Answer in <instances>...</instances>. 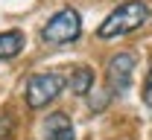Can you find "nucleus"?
<instances>
[{"mask_svg": "<svg viewBox=\"0 0 152 140\" xmlns=\"http://www.w3.org/2000/svg\"><path fill=\"white\" fill-rule=\"evenodd\" d=\"M143 105H146V111L152 114V67H149V73H146V82H143Z\"/></svg>", "mask_w": 152, "mask_h": 140, "instance_id": "nucleus-9", "label": "nucleus"}, {"mask_svg": "<svg viewBox=\"0 0 152 140\" xmlns=\"http://www.w3.org/2000/svg\"><path fill=\"white\" fill-rule=\"evenodd\" d=\"M44 140H76L73 123L64 111H53L44 120Z\"/></svg>", "mask_w": 152, "mask_h": 140, "instance_id": "nucleus-5", "label": "nucleus"}, {"mask_svg": "<svg viewBox=\"0 0 152 140\" xmlns=\"http://www.w3.org/2000/svg\"><path fill=\"white\" fill-rule=\"evenodd\" d=\"M64 88H67V76H61V73H35L26 82V94L23 96H26V105L32 111H41L50 102H56Z\"/></svg>", "mask_w": 152, "mask_h": 140, "instance_id": "nucleus-3", "label": "nucleus"}, {"mask_svg": "<svg viewBox=\"0 0 152 140\" xmlns=\"http://www.w3.org/2000/svg\"><path fill=\"white\" fill-rule=\"evenodd\" d=\"M20 50H23V32H20V29H9V32H0V61L15 59Z\"/></svg>", "mask_w": 152, "mask_h": 140, "instance_id": "nucleus-7", "label": "nucleus"}, {"mask_svg": "<svg viewBox=\"0 0 152 140\" xmlns=\"http://www.w3.org/2000/svg\"><path fill=\"white\" fill-rule=\"evenodd\" d=\"M15 134V120L9 114H0V140H12Z\"/></svg>", "mask_w": 152, "mask_h": 140, "instance_id": "nucleus-8", "label": "nucleus"}, {"mask_svg": "<svg viewBox=\"0 0 152 140\" xmlns=\"http://www.w3.org/2000/svg\"><path fill=\"white\" fill-rule=\"evenodd\" d=\"M146 20H149V6L143 0H126V3H120L111 15L96 26V35L102 41L123 38V35H129L134 29H140Z\"/></svg>", "mask_w": 152, "mask_h": 140, "instance_id": "nucleus-1", "label": "nucleus"}, {"mask_svg": "<svg viewBox=\"0 0 152 140\" xmlns=\"http://www.w3.org/2000/svg\"><path fill=\"white\" fill-rule=\"evenodd\" d=\"M67 88H70V94H76V96L91 94V88H94V70L91 67H73L67 73Z\"/></svg>", "mask_w": 152, "mask_h": 140, "instance_id": "nucleus-6", "label": "nucleus"}, {"mask_svg": "<svg viewBox=\"0 0 152 140\" xmlns=\"http://www.w3.org/2000/svg\"><path fill=\"white\" fill-rule=\"evenodd\" d=\"M79 35H82V18H79V12H76V9H70V6L58 9L56 15L47 20L44 26H41V41H44L47 47L73 44Z\"/></svg>", "mask_w": 152, "mask_h": 140, "instance_id": "nucleus-2", "label": "nucleus"}, {"mask_svg": "<svg viewBox=\"0 0 152 140\" xmlns=\"http://www.w3.org/2000/svg\"><path fill=\"white\" fill-rule=\"evenodd\" d=\"M134 56L132 53H117L108 59L105 64V91L111 94V96H120V94H126L129 91V85H132V76H134Z\"/></svg>", "mask_w": 152, "mask_h": 140, "instance_id": "nucleus-4", "label": "nucleus"}]
</instances>
